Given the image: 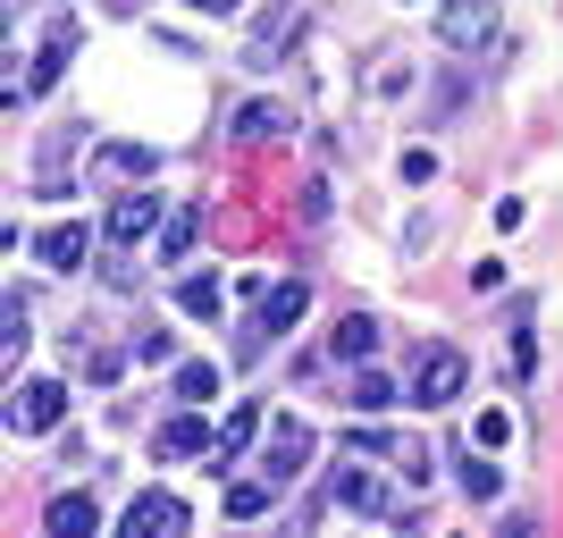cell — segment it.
I'll list each match as a JSON object with an SVG mask.
<instances>
[{"instance_id":"1","label":"cell","mask_w":563,"mask_h":538,"mask_svg":"<svg viewBox=\"0 0 563 538\" xmlns=\"http://www.w3.org/2000/svg\"><path fill=\"white\" fill-rule=\"evenodd\" d=\"M496 0H438V43L446 51H488L496 43Z\"/></svg>"},{"instance_id":"2","label":"cell","mask_w":563,"mask_h":538,"mask_svg":"<svg viewBox=\"0 0 563 538\" xmlns=\"http://www.w3.org/2000/svg\"><path fill=\"white\" fill-rule=\"evenodd\" d=\"M463 378H471L463 353H454V345H429V353H421V371H412V404H421V413H438V404L463 396Z\"/></svg>"},{"instance_id":"3","label":"cell","mask_w":563,"mask_h":538,"mask_svg":"<svg viewBox=\"0 0 563 538\" xmlns=\"http://www.w3.org/2000/svg\"><path fill=\"white\" fill-rule=\"evenodd\" d=\"M68 59H76V25L59 18V25L43 34V51H34V68H25L18 85H9V101H34V94H51V85L68 76Z\"/></svg>"},{"instance_id":"4","label":"cell","mask_w":563,"mask_h":538,"mask_svg":"<svg viewBox=\"0 0 563 538\" xmlns=\"http://www.w3.org/2000/svg\"><path fill=\"white\" fill-rule=\"evenodd\" d=\"M186 496H168V488H143L135 505H126V521H118V530L126 538H186Z\"/></svg>"},{"instance_id":"5","label":"cell","mask_w":563,"mask_h":538,"mask_svg":"<svg viewBox=\"0 0 563 538\" xmlns=\"http://www.w3.org/2000/svg\"><path fill=\"white\" fill-rule=\"evenodd\" d=\"M303 463H311V429L295 421V413H278V421L261 429V471H278V480H295Z\"/></svg>"},{"instance_id":"6","label":"cell","mask_w":563,"mask_h":538,"mask_svg":"<svg viewBox=\"0 0 563 538\" xmlns=\"http://www.w3.org/2000/svg\"><path fill=\"white\" fill-rule=\"evenodd\" d=\"M59 421H68V387H59V378H25L18 387V429L43 438V429H59Z\"/></svg>"},{"instance_id":"7","label":"cell","mask_w":563,"mask_h":538,"mask_svg":"<svg viewBox=\"0 0 563 538\" xmlns=\"http://www.w3.org/2000/svg\"><path fill=\"white\" fill-rule=\"evenodd\" d=\"M168 228V211L152 202V194H126V202H110V244L118 253H135L143 235H161Z\"/></svg>"},{"instance_id":"8","label":"cell","mask_w":563,"mask_h":538,"mask_svg":"<svg viewBox=\"0 0 563 538\" xmlns=\"http://www.w3.org/2000/svg\"><path fill=\"white\" fill-rule=\"evenodd\" d=\"M329 496L345 505V514H396V505H387V488H378V471H362V463H336V471H329Z\"/></svg>"},{"instance_id":"9","label":"cell","mask_w":563,"mask_h":538,"mask_svg":"<svg viewBox=\"0 0 563 538\" xmlns=\"http://www.w3.org/2000/svg\"><path fill=\"white\" fill-rule=\"evenodd\" d=\"M303 278H278V286H261V337H286V328L303 320Z\"/></svg>"},{"instance_id":"10","label":"cell","mask_w":563,"mask_h":538,"mask_svg":"<svg viewBox=\"0 0 563 538\" xmlns=\"http://www.w3.org/2000/svg\"><path fill=\"white\" fill-rule=\"evenodd\" d=\"M93 168H101V177H118V186H135V177H152V168H161V152H152V143H101Z\"/></svg>"},{"instance_id":"11","label":"cell","mask_w":563,"mask_h":538,"mask_svg":"<svg viewBox=\"0 0 563 538\" xmlns=\"http://www.w3.org/2000/svg\"><path fill=\"white\" fill-rule=\"evenodd\" d=\"M43 530H51V538H93V530H101L93 496H51V505H43Z\"/></svg>"},{"instance_id":"12","label":"cell","mask_w":563,"mask_h":538,"mask_svg":"<svg viewBox=\"0 0 563 538\" xmlns=\"http://www.w3.org/2000/svg\"><path fill=\"white\" fill-rule=\"evenodd\" d=\"M329 353H336V362H371V353H378V320H371V311H345V320L329 328Z\"/></svg>"},{"instance_id":"13","label":"cell","mask_w":563,"mask_h":538,"mask_svg":"<svg viewBox=\"0 0 563 538\" xmlns=\"http://www.w3.org/2000/svg\"><path fill=\"white\" fill-rule=\"evenodd\" d=\"M34 253H43L51 270H85V253H93V235L59 219V228H43V235H34Z\"/></svg>"},{"instance_id":"14","label":"cell","mask_w":563,"mask_h":538,"mask_svg":"<svg viewBox=\"0 0 563 538\" xmlns=\"http://www.w3.org/2000/svg\"><path fill=\"white\" fill-rule=\"evenodd\" d=\"M278 471H261V480H228V521H253V514H269L278 505Z\"/></svg>"},{"instance_id":"15","label":"cell","mask_w":563,"mask_h":538,"mask_svg":"<svg viewBox=\"0 0 563 538\" xmlns=\"http://www.w3.org/2000/svg\"><path fill=\"white\" fill-rule=\"evenodd\" d=\"M152 446H161V454H211V421H202V413H177V421H161V438H152Z\"/></svg>"},{"instance_id":"16","label":"cell","mask_w":563,"mask_h":538,"mask_svg":"<svg viewBox=\"0 0 563 538\" xmlns=\"http://www.w3.org/2000/svg\"><path fill=\"white\" fill-rule=\"evenodd\" d=\"M244 438H261V413H253V404H228V429H219V446H211V471H228Z\"/></svg>"},{"instance_id":"17","label":"cell","mask_w":563,"mask_h":538,"mask_svg":"<svg viewBox=\"0 0 563 538\" xmlns=\"http://www.w3.org/2000/svg\"><path fill=\"white\" fill-rule=\"evenodd\" d=\"M235 135H244V143H278L286 110H278V101H244V110H235Z\"/></svg>"},{"instance_id":"18","label":"cell","mask_w":563,"mask_h":538,"mask_svg":"<svg viewBox=\"0 0 563 538\" xmlns=\"http://www.w3.org/2000/svg\"><path fill=\"white\" fill-rule=\"evenodd\" d=\"M194 235H202V211H194V202H177V211H168V228H161V261H186Z\"/></svg>"},{"instance_id":"19","label":"cell","mask_w":563,"mask_h":538,"mask_svg":"<svg viewBox=\"0 0 563 538\" xmlns=\"http://www.w3.org/2000/svg\"><path fill=\"white\" fill-rule=\"evenodd\" d=\"M396 404V378L371 371V362H353V413H387Z\"/></svg>"},{"instance_id":"20","label":"cell","mask_w":563,"mask_h":538,"mask_svg":"<svg viewBox=\"0 0 563 538\" xmlns=\"http://www.w3.org/2000/svg\"><path fill=\"white\" fill-rule=\"evenodd\" d=\"M496 488H505V471H496L488 454L471 446V454H463V496H471V505H496Z\"/></svg>"},{"instance_id":"21","label":"cell","mask_w":563,"mask_h":538,"mask_svg":"<svg viewBox=\"0 0 563 538\" xmlns=\"http://www.w3.org/2000/svg\"><path fill=\"white\" fill-rule=\"evenodd\" d=\"M219 295H228V286H219V278H202V270H194V278H177V311H194V320H211V311H219Z\"/></svg>"},{"instance_id":"22","label":"cell","mask_w":563,"mask_h":538,"mask_svg":"<svg viewBox=\"0 0 563 538\" xmlns=\"http://www.w3.org/2000/svg\"><path fill=\"white\" fill-rule=\"evenodd\" d=\"M177 404H219V371L211 362H186V371H177Z\"/></svg>"},{"instance_id":"23","label":"cell","mask_w":563,"mask_h":538,"mask_svg":"<svg viewBox=\"0 0 563 538\" xmlns=\"http://www.w3.org/2000/svg\"><path fill=\"white\" fill-rule=\"evenodd\" d=\"M0 353H9V362L25 353V304H0Z\"/></svg>"},{"instance_id":"24","label":"cell","mask_w":563,"mask_h":538,"mask_svg":"<svg viewBox=\"0 0 563 538\" xmlns=\"http://www.w3.org/2000/svg\"><path fill=\"white\" fill-rule=\"evenodd\" d=\"M505 371H514V378L539 371V345H530V328H514V345H505Z\"/></svg>"},{"instance_id":"25","label":"cell","mask_w":563,"mask_h":538,"mask_svg":"<svg viewBox=\"0 0 563 538\" xmlns=\"http://www.w3.org/2000/svg\"><path fill=\"white\" fill-rule=\"evenodd\" d=\"M126 353H135V362H168V328H143Z\"/></svg>"},{"instance_id":"26","label":"cell","mask_w":563,"mask_h":538,"mask_svg":"<svg viewBox=\"0 0 563 538\" xmlns=\"http://www.w3.org/2000/svg\"><path fill=\"white\" fill-rule=\"evenodd\" d=\"M505 438H514V421H505V413H479V438H471V446H488V454H496Z\"/></svg>"},{"instance_id":"27","label":"cell","mask_w":563,"mask_h":538,"mask_svg":"<svg viewBox=\"0 0 563 538\" xmlns=\"http://www.w3.org/2000/svg\"><path fill=\"white\" fill-rule=\"evenodd\" d=\"M186 9H202V18H235L244 0H186Z\"/></svg>"}]
</instances>
